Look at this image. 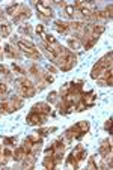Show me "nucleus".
I'll return each instance as SVG.
<instances>
[{"label":"nucleus","instance_id":"obj_4","mask_svg":"<svg viewBox=\"0 0 113 170\" xmlns=\"http://www.w3.org/2000/svg\"><path fill=\"white\" fill-rule=\"evenodd\" d=\"M35 6H36V11H38L39 14H42L45 17H51V15H53V12H51V9L48 8V5H45L44 2H38V3H35Z\"/></svg>","mask_w":113,"mask_h":170},{"label":"nucleus","instance_id":"obj_9","mask_svg":"<svg viewBox=\"0 0 113 170\" xmlns=\"http://www.w3.org/2000/svg\"><path fill=\"white\" fill-rule=\"evenodd\" d=\"M9 33H11V24L6 23V21H3V23L0 24V35H2V36H8Z\"/></svg>","mask_w":113,"mask_h":170},{"label":"nucleus","instance_id":"obj_24","mask_svg":"<svg viewBox=\"0 0 113 170\" xmlns=\"http://www.w3.org/2000/svg\"><path fill=\"white\" fill-rule=\"evenodd\" d=\"M45 81L53 83V81H54V77H53V75H45Z\"/></svg>","mask_w":113,"mask_h":170},{"label":"nucleus","instance_id":"obj_5","mask_svg":"<svg viewBox=\"0 0 113 170\" xmlns=\"http://www.w3.org/2000/svg\"><path fill=\"white\" fill-rule=\"evenodd\" d=\"M50 110H51L50 105L45 104V102H38L36 105H33V111H36L39 114H44V116H47L50 113Z\"/></svg>","mask_w":113,"mask_h":170},{"label":"nucleus","instance_id":"obj_18","mask_svg":"<svg viewBox=\"0 0 113 170\" xmlns=\"http://www.w3.org/2000/svg\"><path fill=\"white\" fill-rule=\"evenodd\" d=\"M66 166H68V167H71V166H73V167H77V160H76V157H74L73 154L68 157V163H66Z\"/></svg>","mask_w":113,"mask_h":170},{"label":"nucleus","instance_id":"obj_6","mask_svg":"<svg viewBox=\"0 0 113 170\" xmlns=\"http://www.w3.org/2000/svg\"><path fill=\"white\" fill-rule=\"evenodd\" d=\"M71 154L76 157V160H77V161H81V160H85V158H86V149H85L83 146H77Z\"/></svg>","mask_w":113,"mask_h":170},{"label":"nucleus","instance_id":"obj_26","mask_svg":"<svg viewBox=\"0 0 113 170\" xmlns=\"http://www.w3.org/2000/svg\"><path fill=\"white\" fill-rule=\"evenodd\" d=\"M5 145H14V139H5Z\"/></svg>","mask_w":113,"mask_h":170},{"label":"nucleus","instance_id":"obj_17","mask_svg":"<svg viewBox=\"0 0 113 170\" xmlns=\"http://www.w3.org/2000/svg\"><path fill=\"white\" fill-rule=\"evenodd\" d=\"M20 32H23L26 35H30L32 33V27H30V24H23V26H20Z\"/></svg>","mask_w":113,"mask_h":170},{"label":"nucleus","instance_id":"obj_14","mask_svg":"<svg viewBox=\"0 0 113 170\" xmlns=\"http://www.w3.org/2000/svg\"><path fill=\"white\" fill-rule=\"evenodd\" d=\"M20 8V5L18 3H14V5H11V6H8L5 11H6V14H9V15H12V14H15V11Z\"/></svg>","mask_w":113,"mask_h":170},{"label":"nucleus","instance_id":"obj_7","mask_svg":"<svg viewBox=\"0 0 113 170\" xmlns=\"http://www.w3.org/2000/svg\"><path fill=\"white\" fill-rule=\"evenodd\" d=\"M88 130H89V123H88L86 121H81V122H78L77 125H74L71 131H78V133H80V135H81V134H85Z\"/></svg>","mask_w":113,"mask_h":170},{"label":"nucleus","instance_id":"obj_23","mask_svg":"<svg viewBox=\"0 0 113 170\" xmlns=\"http://www.w3.org/2000/svg\"><path fill=\"white\" fill-rule=\"evenodd\" d=\"M3 155H5V157H11V155H12V152L9 151L8 147H5V149H3Z\"/></svg>","mask_w":113,"mask_h":170},{"label":"nucleus","instance_id":"obj_15","mask_svg":"<svg viewBox=\"0 0 113 170\" xmlns=\"http://www.w3.org/2000/svg\"><path fill=\"white\" fill-rule=\"evenodd\" d=\"M65 12H66L68 17L73 18V17H74V12H76V8H74L73 5H66V6H65Z\"/></svg>","mask_w":113,"mask_h":170},{"label":"nucleus","instance_id":"obj_16","mask_svg":"<svg viewBox=\"0 0 113 170\" xmlns=\"http://www.w3.org/2000/svg\"><path fill=\"white\" fill-rule=\"evenodd\" d=\"M98 41V36H90V39L88 41V44L85 45V48L86 50H89V48H92V47H94L95 45V42Z\"/></svg>","mask_w":113,"mask_h":170},{"label":"nucleus","instance_id":"obj_27","mask_svg":"<svg viewBox=\"0 0 113 170\" xmlns=\"http://www.w3.org/2000/svg\"><path fill=\"white\" fill-rule=\"evenodd\" d=\"M110 126H112V119H109L106 123V130H109V133H110Z\"/></svg>","mask_w":113,"mask_h":170},{"label":"nucleus","instance_id":"obj_2","mask_svg":"<svg viewBox=\"0 0 113 170\" xmlns=\"http://www.w3.org/2000/svg\"><path fill=\"white\" fill-rule=\"evenodd\" d=\"M17 47L21 50L23 53H26L27 56H30V57H39V53L36 51V48H35V45L32 44V42H29V41H17Z\"/></svg>","mask_w":113,"mask_h":170},{"label":"nucleus","instance_id":"obj_22","mask_svg":"<svg viewBox=\"0 0 113 170\" xmlns=\"http://www.w3.org/2000/svg\"><path fill=\"white\" fill-rule=\"evenodd\" d=\"M12 69H15V71H17L18 74H24V71H23L21 68H20L18 65H15V63H12Z\"/></svg>","mask_w":113,"mask_h":170},{"label":"nucleus","instance_id":"obj_13","mask_svg":"<svg viewBox=\"0 0 113 170\" xmlns=\"http://www.w3.org/2000/svg\"><path fill=\"white\" fill-rule=\"evenodd\" d=\"M30 17V14H29V9L27 8H24L23 9V12H20V15H15V21H20V20H23V18H29Z\"/></svg>","mask_w":113,"mask_h":170},{"label":"nucleus","instance_id":"obj_21","mask_svg":"<svg viewBox=\"0 0 113 170\" xmlns=\"http://www.w3.org/2000/svg\"><path fill=\"white\" fill-rule=\"evenodd\" d=\"M56 97H57V93H56V92H51L50 97H48V101H50V102H54V101H56Z\"/></svg>","mask_w":113,"mask_h":170},{"label":"nucleus","instance_id":"obj_8","mask_svg":"<svg viewBox=\"0 0 113 170\" xmlns=\"http://www.w3.org/2000/svg\"><path fill=\"white\" fill-rule=\"evenodd\" d=\"M54 27H56V30L57 32H60V33H66V32H68V24L66 23H64V21H54Z\"/></svg>","mask_w":113,"mask_h":170},{"label":"nucleus","instance_id":"obj_1","mask_svg":"<svg viewBox=\"0 0 113 170\" xmlns=\"http://www.w3.org/2000/svg\"><path fill=\"white\" fill-rule=\"evenodd\" d=\"M109 69H112V53H109L106 57H102L101 60L97 62V65L94 66V69L90 72V77L94 80L101 78Z\"/></svg>","mask_w":113,"mask_h":170},{"label":"nucleus","instance_id":"obj_25","mask_svg":"<svg viewBox=\"0 0 113 170\" xmlns=\"http://www.w3.org/2000/svg\"><path fill=\"white\" fill-rule=\"evenodd\" d=\"M0 72H3V74H6V75H8V74H9V72H8V69H6V68H5L3 65H0Z\"/></svg>","mask_w":113,"mask_h":170},{"label":"nucleus","instance_id":"obj_19","mask_svg":"<svg viewBox=\"0 0 113 170\" xmlns=\"http://www.w3.org/2000/svg\"><path fill=\"white\" fill-rule=\"evenodd\" d=\"M9 87H8V84L3 83V81H0V95H3V93H8Z\"/></svg>","mask_w":113,"mask_h":170},{"label":"nucleus","instance_id":"obj_10","mask_svg":"<svg viewBox=\"0 0 113 170\" xmlns=\"http://www.w3.org/2000/svg\"><path fill=\"white\" fill-rule=\"evenodd\" d=\"M68 45L71 48H74V50H80L81 48V42L77 39V38H69L68 39Z\"/></svg>","mask_w":113,"mask_h":170},{"label":"nucleus","instance_id":"obj_12","mask_svg":"<svg viewBox=\"0 0 113 170\" xmlns=\"http://www.w3.org/2000/svg\"><path fill=\"white\" fill-rule=\"evenodd\" d=\"M36 33H38L41 38H42V39H45V38H47V35H48L47 32H45V29H44V26H42V24H38V26H36Z\"/></svg>","mask_w":113,"mask_h":170},{"label":"nucleus","instance_id":"obj_20","mask_svg":"<svg viewBox=\"0 0 113 170\" xmlns=\"http://www.w3.org/2000/svg\"><path fill=\"white\" fill-rule=\"evenodd\" d=\"M5 50H6V54H8L9 57H15V53L11 50V45H6V47H5Z\"/></svg>","mask_w":113,"mask_h":170},{"label":"nucleus","instance_id":"obj_3","mask_svg":"<svg viewBox=\"0 0 113 170\" xmlns=\"http://www.w3.org/2000/svg\"><path fill=\"white\" fill-rule=\"evenodd\" d=\"M45 121V116L44 114H39L36 111H32L29 116H27V122L30 125H36V123H42Z\"/></svg>","mask_w":113,"mask_h":170},{"label":"nucleus","instance_id":"obj_11","mask_svg":"<svg viewBox=\"0 0 113 170\" xmlns=\"http://www.w3.org/2000/svg\"><path fill=\"white\" fill-rule=\"evenodd\" d=\"M110 152H112V145H110V143H109V145L104 143V145L101 146V149H100V154H101V155L106 157V155H109Z\"/></svg>","mask_w":113,"mask_h":170},{"label":"nucleus","instance_id":"obj_28","mask_svg":"<svg viewBox=\"0 0 113 170\" xmlns=\"http://www.w3.org/2000/svg\"><path fill=\"white\" fill-rule=\"evenodd\" d=\"M0 18H2V9H0Z\"/></svg>","mask_w":113,"mask_h":170}]
</instances>
